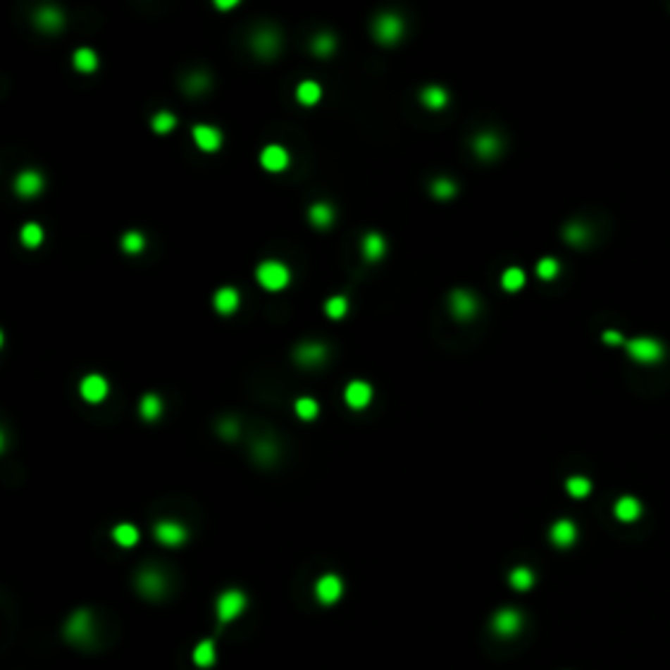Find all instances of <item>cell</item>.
I'll return each mask as SVG.
<instances>
[{"instance_id":"45","label":"cell","mask_w":670,"mask_h":670,"mask_svg":"<svg viewBox=\"0 0 670 670\" xmlns=\"http://www.w3.org/2000/svg\"><path fill=\"white\" fill-rule=\"evenodd\" d=\"M218 430H221V435L225 440H236V438H239V422H236V419H221Z\"/></svg>"},{"instance_id":"35","label":"cell","mask_w":670,"mask_h":670,"mask_svg":"<svg viewBox=\"0 0 670 670\" xmlns=\"http://www.w3.org/2000/svg\"><path fill=\"white\" fill-rule=\"evenodd\" d=\"M144 247H147V239H144L142 230H126L123 239H120V249H123L126 254H142Z\"/></svg>"},{"instance_id":"31","label":"cell","mask_w":670,"mask_h":670,"mask_svg":"<svg viewBox=\"0 0 670 670\" xmlns=\"http://www.w3.org/2000/svg\"><path fill=\"white\" fill-rule=\"evenodd\" d=\"M113 542H116L118 547H134L139 542V529L134 523H118V526L113 529Z\"/></svg>"},{"instance_id":"10","label":"cell","mask_w":670,"mask_h":670,"mask_svg":"<svg viewBox=\"0 0 670 670\" xmlns=\"http://www.w3.org/2000/svg\"><path fill=\"white\" fill-rule=\"evenodd\" d=\"M155 540L166 547H181L186 540H189V529H186L181 521H173V519H166V521H157L155 523Z\"/></svg>"},{"instance_id":"3","label":"cell","mask_w":670,"mask_h":670,"mask_svg":"<svg viewBox=\"0 0 670 670\" xmlns=\"http://www.w3.org/2000/svg\"><path fill=\"white\" fill-rule=\"evenodd\" d=\"M137 592L147 600H163L168 595V576L155 566H147L137 573Z\"/></svg>"},{"instance_id":"44","label":"cell","mask_w":670,"mask_h":670,"mask_svg":"<svg viewBox=\"0 0 670 670\" xmlns=\"http://www.w3.org/2000/svg\"><path fill=\"white\" fill-rule=\"evenodd\" d=\"M254 459L262 461V464H270V461L278 459V450H275V442L270 440H262L254 445Z\"/></svg>"},{"instance_id":"2","label":"cell","mask_w":670,"mask_h":670,"mask_svg":"<svg viewBox=\"0 0 670 670\" xmlns=\"http://www.w3.org/2000/svg\"><path fill=\"white\" fill-rule=\"evenodd\" d=\"M249 607V597L241 592V589H225L218 602H215V613H218V621L221 624H233L239 621L241 615L247 613Z\"/></svg>"},{"instance_id":"14","label":"cell","mask_w":670,"mask_h":670,"mask_svg":"<svg viewBox=\"0 0 670 670\" xmlns=\"http://www.w3.org/2000/svg\"><path fill=\"white\" fill-rule=\"evenodd\" d=\"M259 163H262V168L270 170V173H283L285 168H288V163H291V155H288V149L280 147V144H267V147L262 149V155H259Z\"/></svg>"},{"instance_id":"8","label":"cell","mask_w":670,"mask_h":670,"mask_svg":"<svg viewBox=\"0 0 670 670\" xmlns=\"http://www.w3.org/2000/svg\"><path fill=\"white\" fill-rule=\"evenodd\" d=\"M343 578L338 576V573H322L317 581H314V597H317V602L325 607L335 605L340 597H343Z\"/></svg>"},{"instance_id":"22","label":"cell","mask_w":670,"mask_h":670,"mask_svg":"<svg viewBox=\"0 0 670 670\" xmlns=\"http://www.w3.org/2000/svg\"><path fill=\"white\" fill-rule=\"evenodd\" d=\"M192 660L197 668H202V670L212 668V665L218 662V647H215V642H212V639H202V642L194 647Z\"/></svg>"},{"instance_id":"47","label":"cell","mask_w":670,"mask_h":670,"mask_svg":"<svg viewBox=\"0 0 670 670\" xmlns=\"http://www.w3.org/2000/svg\"><path fill=\"white\" fill-rule=\"evenodd\" d=\"M215 6H218V8H223V11H225V8H233V6H236V0H218V3H215Z\"/></svg>"},{"instance_id":"9","label":"cell","mask_w":670,"mask_h":670,"mask_svg":"<svg viewBox=\"0 0 670 670\" xmlns=\"http://www.w3.org/2000/svg\"><path fill=\"white\" fill-rule=\"evenodd\" d=\"M328 346L320 343V340H306V343H299L294 349V361L299 367H320L328 361Z\"/></svg>"},{"instance_id":"1","label":"cell","mask_w":670,"mask_h":670,"mask_svg":"<svg viewBox=\"0 0 670 670\" xmlns=\"http://www.w3.org/2000/svg\"><path fill=\"white\" fill-rule=\"evenodd\" d=\"M94 618L89 610H76V613L68 615V621L63 624V636L66 642L71 644H79V647H84V644H89L94 639Z\"/></svg>"},{"instance_id":"30","label":"cell","mask_w":670,"mask_h":670,"mask_svg":"<svg viewBox=\"0 0 670 670\" xmlns=\"http://www.w3.org/2000/svg\"><path fill=\"white\" fill-rule=\"evenodd\" d=\"M335 47H338V39H335V35H330V32H320V35H314L312 39V53L320 58H330L333 53H335Z\"/></svg>"},{"instance_id":"5","label":"cell","mask_w":670,"mask_h":670,"mask_svg":"<svg viewBox=\"0 0 670 670\" xmlns=\"http://www.w3.org/2000/svg\"><path fill=\"white\" fill-rule=\"evenodd\" d=\"M490 628H492V633L500 636V639H514L523 628V615L519 613L516 607H503V610H497V613L492 615Z\"/></svg>"},{"instance_id":"16","label":"cell","mask_w":670,"mask_h":670,"mask_svg":"<svg viewBox=\"0 0 670 670\" xmlns=\"http://www.w3.org/2000/svg\"><path fill=\"white\" fill-rule=\"evenodd\" d=\"M42 186H45V178L37 173V170H21L19 175H16V181H13V189H16V194H19L21 199H32V197H37L39 192H42Z\"/></svg>"},{"instance_id":"27","label":"cell","mask_w":670,"mask_h":670,"mask_svg":"<svg viewBox=\"0 0 670 670\" xmlns=\"http://www.w3.org/2000/svg\"><path fill=\"white\" fill-rule=\"evenodd\" d=\"M563 239L569 241L571 247H587L589 239H592V230H589L587 223L573 221V223H569V225L563 228Z\"/></svg>"},{"instance_id":"40","label":"cell","mask_w":670,"mask_h":670,"mask_svg":"<svg viewBox=\"0 0 670 670\" xmlns=\"http://www.w3.org/2000/svg\"><path fill=\"white\" fill-rule=\"evenodd\" d=\"M186 94H204L207 89H210V76L202 74V71H197V74H189V79H186L184 84Z\"/></svg>"},{"instance_id":"23","label":"cell","mask_w":670,"mask_h":670,"mask_svg":"<svg viewBox=\"0 0 670 670\" xmlns=\"http://www.w3.org/2000/svg\"><path fill=\"white\" fill-rule=\"evenodd\" d=\"M419 100L427 111H442L448 105V92L442 89L440 84H427L422 92H419Z\"/></svg>"},{"instance_id":"17","label":"cell","mask_w":670,"mask_h":670,"mask_svg":"<svg viewBox=\"0 0 670 670\" xmlns=\"http://www.w3.org/2000/svg\"><path fill=\"white\" fill-rule=\"evenodd\" d=\"M500 152H503V142H500L497 134L485 131V134H477V137H474V155L477 157H482V160H495Z\"/></svg>"},{"instance_id":"33","label":"cell","mask_w":670,"mask_h":670,"mask_svg":"<svg viewBox=\"0 0 670 670\" xmlns=\"http://www.w3.org/2000/svg\"><path fill=\"white\" fill-rule=\"evenodd\" d=\"M97 53L94 50H89V47H79L74 53V68L76 71H82V74H92L94 68H97Z\"/></svg>"},{"instance_id":"41","label":"cell","mask_w":670,"mask_h":670,"mask_svg":"<svg viewBox=\"0 0 670 670\" xmlns=\"http://www.w3.org/2000/svg\"><path fill=\"white\" fill-rule=\"evenodd\" d=\"M566 490L571 497H587L592 492V482L587 477H569L566 479Z\"/></svg>"},{"instance_id":"12","label":"cell","mask_w":670,"mask_h":670,"mask_svg":"<svg viewBox=\"0 0 670 670\" xmlns=\"http://www.w3.org/2000/svg\"><path fill=\"white\" fill-rule=\"evenodd\" d=\"M252 50L257 53L259 58H275L280 53V35L278 29L262 27L252 35Z\"/></svg>"},{"instance_id":"38","label":"cell","mask_w":670,"mask_h":670,"mask_svg":"<svg viewBox=\"0 0 670 670\" xmlns=\"http://www.w3.org/2000/svg\"><path fill=\"white\" fill-rule=\"evenodd\" d=\"M325 314H328L330 320H343V317L349 314V299H346V296H333V299H328V302H325Z\"/></svg>"},{"instance_id":"25","label":"cell","mask_w":670,"mask_h":670,"mask_svg":"<svg viewBox=\"0 0 670 670\" xmlns=\"http://www.w3.org/2000/svg\"><path fill=\"white\" fill-rule=\"evenodd\" d=\"M241 304V296L236 288H230V285H225V288H221L218 294H215V299H212V306L218 309L221 314H233L236 309H239Z\"/></svg>"},{"instance_id":"11","label":"cell","mask_w":670,"mask_h":670,"mask_svg":"<svg viewBox=\"0 0 670 670\" xmlns=\"http://www.w3.org/2000/svg\"><path fill=\"white\" fill-rule=\"evenodd\" d=\"M450 312H453V317L461 322H469L474 320L479 312V299L471 291H464V288H459V291H453L450 294Z\"/></svg>"},{"instance_id":"32","label":"cell","mask_w":670,"mask_h":670,"mask_svg":"<svg viewBox=\"0 0 670 670\" xmlns=\"http://www.w3.org/2000/svg\"><path fill=\"white\" fill-rule=\"evenodd\" d=\"M139 414H142V419H147V422L160 419V414H163V401H160V395H155V393L144 395L142 404H139Z\"/></svg>"},{"instance_id":"20","label":"cell","mask_w":670,"mask_h":670,"mask_svg":"<svg viewBox=\"0 0 670 670\" xmlns=\"http://www.w3.org/2000/svg\"><path fill=\"white\" fill-rule=\"evenodd\" d=\"M578 532H576V523L569 521V519H560L550 526V542L555 547H571L576 542Z\"/></svg>"},{"instance_id":"26","label":"cell","mask_w":670,"mask_h":670,"mask_svg":"<svg viewBox=\"0 0 670 670\" xmlns=\"http://www.w3.org/2000/svg\"><path fill=\"white\" fill-rule=\"evenodd\" d=\"M333 221H335V210H333L328 202H314L312 207H309V223H312L314 228L328 230L333 225Z\"/></svg>"},{"instance_id":"19","label":"cell","mask_w":670,"mask_h":670,"mask_svg":"<svg viewBox=\"0 0 670 670\" xmlns=\"http://www.w3.org/2000/svg\"><path fill=\"white\" fill-rule=\"evenodd\" d=\"M35 24L42 32H58V29H63L66 16L63 11L56 8V6H42V8L35 11Z\"/></svg>"},{"instance_id":"18","label":"cell","mask_w":670,"mask_h":670,"mask_svg":"<svg viewBox=\"0 0 670 670\" xmlns=\"http://www.w3.org/2000/svg\"><path fill=\"white\" fill-rule=\"evenodd\" d=\"M343 398H346V404H349L351 409H356V411L359 409H367L369 401H372V385L364 383V380H354V383L346 385Z\"/></svg>"},{"instance_id":"42","label":"cell","mask_w":670,"mask_h":670,"mask_svg":"<svg viewBox=\"0 0 670 670\" xmlns=\"http://www.w3.org/2000/svg\"><path fill=\"white\" fill-rule=\"evenodd\" d=\"M152 129L157 131V134H168V131L175 129V116L168 111H160L152 116Z\"/></svg>"},{"instance_id":"43","label":"cell","mask_w":670,"mask_h":670,"mask_svg":"<svg viewBox=\"0 0 670 670\" xmlns=\"http://www.w3.org/2000/svg\"><path fill=\"white\" fill-rule=\"evenodd\" d=\"M560 273V262L552 257H545L537 262V275L542 278V280H552V278H558Z\"/></svg>"},{"instance_id":"21","label":"cell","mask_w":670,"mask_h":670,"mask_svg":"<svg viewBox=\"0 0 670 670\" xmlns=\"http://www.w3.org/2000/svg\"><path fill=\"white\" fill-rule=\"evenodd\" d=\"M385 239L377 233V230H369V233H364V239H361V257L367 259V262H377V259L385 257Z\"/></svg>"},{"instance_id":"13","label":"cell","mask_w":670,"mask_h":670,"mask_svg":"<svg viewBox=\"0 0 670 670\" xmlns=\"http://www.w3.org/2000/svg\"><path fill=\"white\" fill-rule=\"evenodd\" d=\"M108 390H111V385H108V380L102 375H87L82 380V385H79V393H82V398L87 404H100V401H105V398H108Z\"/></svg>"},{"instance_id":"39","label":"cell","mask_w":670,"mask_h":670,"mask_svg":"<svg viewBox=\"0 0 670 670\" xmlns=\"http://www.w3.org/2000/svg\"><path fill=\"white\" fill-rule=\"evenodd\" d=\"M456 194H459L456 181H450V178H435V181H432V197H438V199H453Z\"/></svg>"},{"instance_id":"4","label":"cell","mask_w":670,"mask_h":670,"mask_svg":"<svg viewBox=\"0 0 670 670\" xmlns=\"http://www.w3.org/2000/svg\"><path fill=\"white\" fill-rule=\"evenodd\" d=\"M257 280L267 291H283L291 283V270L278 259H267L257 267Z\"/></svg>"},{"instance_id":"6","label":"cell","mask_w":670,"mask_h":670,"mask_svg":"<svg viewBox=\"0 0 670 670\" xmlns=\"http://www.w3.org/2000/svg\"><path fill=\"white\" fill-rule=\"evenodd\" d=\"M372 32H375L377 42L383 45H395L398 39L404 37V19L398 13H380L372 24Z\"/></svg>"},{"instance_id":"46","label":"cell","mask_w":670,"mask_h":670,"mask_svg":"<svg viewBox=\"0 0 670 670\" xmlns=\"http://www.w3.org/2000/svg\"><path fill=\"white\" fill-rule=\"evenodd\" d=\"M602 340H605V343H610V346H615V343H621V340H624V335H621V333H615V330H605V333H602Z\"/></svg>"},{"instance_id":"24","label":"cell","mask_w":670,"mask_h":670,"mask_svg":"<svg viewBox=\"0 0 670 670\" xmlns=\"http://www.w3.org/2000/svg\"><path fill=\"white\" fill-rule=\"evenodd\" d=\"M613 514H615V519H618V521L631 523V521H636V519L642 516V503H639L636 497H631V495L618 497V503H615Z\"/></svg>"},{"instance_id":"7","label":"cell","mask_w":670,"mask_h":670,"mask_svg":"<svg viewBox=\"0 0 670 670\" xmlns=\"http://www.w3.org/2000/svg\"><path fill=\"white\" fill-rule=\"evenodd\" d=\"M626 349H628V356H631L633 361H639V364H655V361H660V359L665 356V349H662L660 340L647 338V335L628 340Z\"/></svg>"},{"instance_id":"37","label":"cell","mask_w":670,"mask_h":670,"mask_svg":"<svg viewBox=\"0 0 670 670\" xmlns=\"http://www.w3.org/2000/svg\"><path fill=\"white\" fill-rule=\"evenodd\" d=\"M523 283H526V275H523L521 267H508L503 273V278H500V285H503L505 291H511V294H516L519 288H523Z\"/></svg>"},{"instance_id":"15","label":"cell","mask_w":670,"mask_h":670,"mask_svg":"<svg viewBox=\"0 0 670 670\" xmlns=\"http://www.w3.org/2000/svg\"><path fill=\"white\" fill-rule=\"evenodd\" d=\"M194 142L202 152H218L223 147V131L210 123H199L194 126Z\"/></svg>"},{"instance_id":"29","label":"cell","mask_w":670,"mask_h":670,"mask_svg":"<svg viewBox=\"0 0 670 670\" xmlns=\"http://www.w3.org/2000/svg\"><path fill=\"white\" fill-rule=\"evenodd\" d=\"M508 584L516 589V592H529L534 587V571L526 569V566H516L511 573H508Z\"/></svg>"},{"instance_id":"28","label":"cell","mask_w":670,"mask_h":670,"mask_svg":"<svg viewBox=\"0 0 670 670\" xmlns=\"http://www.w3.org/2000/svg\"><path fill=\"white\" fill-rule=\"evenodd\" d=\"M320 97H322V87L317 82H312V79H306V82H302L296 87V100L302 102V105H306V108L317 105Z\"/></svg>"},{"instance_id":"36","label":"cell","mask_w":670,"mask_h":670,"mask_svg":"<svg viewBox=\"0 0 670 670\" xmlns=\"http://www.w3.org/2000/svg\"><path fill=\"white\" fill-rule=\"evenodd\" d=\"M294 411L299 414V419L312 422V419H317V414H320V404H317L314 398H309V395H302L294 404Z\"/></svg>"},{"instance_id":"34","label":"cell","mask_w":670,"mask_h":670,"mask_svg":"<svg viewBox=\"0 0 670 670\" xmlns=\"http://www.w3.org/2000/svg\"><path fill=\"white\" fill-rule=\"evenodd\" d=\"M21 244L27 249H37L42 241H45V230H42V225L39 223H27V225H21Z\"/></svg>"}]
</instances>
